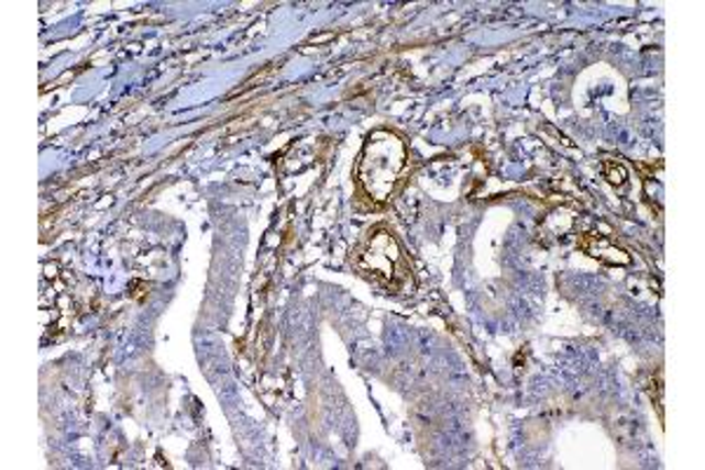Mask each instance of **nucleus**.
I'll list each match as a JSON object with an SVG mask.
<instances>
[{
	"instance_id": "obj_3",
	"label": "nucleus",
	"mask_w": 705,
	"mask_h": 470,
	"mask_svg": "<svg viewBox=\"0 0 705 470\" xmlns=\"http://www.w3.org/2000/svg\"><path fill=\"white\" fill-rule=\"evenodd\" d=\"M583 249L588 251V255L602 264H612V266H626L630 261L628 251L616 247L607 235H588L586 240H583Z\"/></svg>"
},
{
	"instance_id": "obj_2",
	"label": "nucleus",
	"mask_w": 705,
	"mask_h": 470,
	"mask_svg": "<svg viewBox=\"0 0 705 470\" xmlns=\"http://www.w3.org/2000/svg\"><path fill=\"white\" fill-rule=\"evenodd\" d=\"M357 268L376 282L386 284L390 290H405L411 280L409 261L400 249L398 240L384 228L370 233V238L357 249Z\"/></svg>"
},
{
	"instance_id": "obj_1",
	"label": "nucleus",
	"mask_w": 705,
	"mask_h": 470,
	"mask_svg": "<svg viewBox=\"0 0 705 470\" xmlns=\"http://www.w3.org/2000/svg\"><path fill=\"white\" fill-rule=\"evenodd\" d=\"M407 170L405 142L388 130L374 132L357 163V183L374 203H386Z\"/></svg>"
},
{
	"instance_id": "obj_4",
	"label": "nucleus",
	"mask_w": 705,
	"mask_h": 470,
	"mask_svg": "<svg viewBox=\"0 0 705 470\" xmlns=\"http://www.w3.org/2000/svg\"><path fill=\"white\" fill-rule=\"evenodd\" d=\"M605 175H607V179L612 181V183H616V187H621V183L626 181V170H624V167L621 165H605Z\"/></svg>"
}]
</instances>
